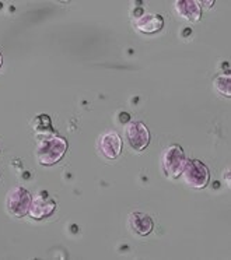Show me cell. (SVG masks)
I'll return each instance as SVG.
<instances>
[{
    "label": "cell",
    "instance_id": "6da1fadb",
    "mask_svg": "<svg viewBox=\"0 0 231 260\" xmlns=\"http://www.w3.org/2000/svg\"><path fill=\"white\" fill-rule=\"evenodd\" d=\"M68 140L59 136H52L44 139L38 143L35 154L41 165H55L65 157L68 151Z\"/></svg>",
    "mask_w": 231,
    "mask_h": 260
},
{
    "label": "cell",
    "instance_id": "7a4b0ae2",
    "mask_svg": "<svg viewBox=\"0 0 231 260\" xmlns=\"http://www.w3.org/2000/svg\"><path fill=\"white\" fill-rule=\"evenodd\" d=\"M186 157L184 148L178 144H172L163 151L161 155V167L164 174L169 178H178L185 168Z\"/></svg>",
    "mask_w": 231,
    "mask_h": 260
},
{
    "label": "cell",
    "instance_id": "3957f363",
    "mask_svg": "<svg viewBox=\"0 0 231 260\" xmlns=\"http://www.w3.org/2000/svg\"><path fill=\"white\" fill-rule=\"evenodd\" d=\"M31 200H33V196L25 187H13L12 190H9L6 196L7 213L16 218H21L25 214H28Z\"/></svg>",
    "mask_w": 231,
    "mask_h": 260
},
{
    "label": "cell",
    "instance_id": "277c9868",
    "mask_svg": "<svg viewBox=\"0 0 231 260\" xmlns=\"http://www.w3.org/2000/svg\"><path fill=\"white\" fill-rule=\"evenodd\" d=\"M184 181L188 186L193 189H203L208 186L210 181V172L208 167L199 159H189L186 161L185 168L182 171Z\"/></svg>",
    "mask_w": 231,
    "mask_h": 260
},
{
    "label": "cell",
    "instance_id": "5b68a950",
    "mask_svg": "<svg viewBox=\"0 0 231 260\" xmlns=\"http://www.w3.org/2000/svg\"><path fill=\"white\" fill-rule=\"evenodd\" d=\"M56 202L46 192H40L31 200L28 214L34 220H44L51 217L56 211Z\"/></svg>",
    "mask_w": 231,
    "mask_h": 260
},
{
    "label": "cell",
    "instance_id": "8992f818",
    "mask_svg": "<svg viewBox=\"0 0 231 260\" xmlns=\"http://www.w3.org/2000/svg\"><path fill=\"white\" fill-rule=\"evenodd\" d=\"M126 139L129 146L136 151H143L150 143V132L141 122H132L126 127Z\"/></svg>",
    "mask_w": 231,
    "mask_h": 260
},
{
    "label": "cell",
    "instance_id": "52a82bcc",
    "mask_svg": "<svg viewBox=\"0 0 231 260\" xmlns=\"http://www.w3.org/2000/svg\"><path fill=\"white\" fill-rule=\"evenodd\" d=\"M122 139L117 132H107L98 140V147L102 155L108 159H113L122 153Z\"/></svg>",
    "mask_w": 231,
    "mask_h": 260
},
{
    "label": "cell",
    "instance_id": "ba28073f",
    "mask_svg": "<svg viewBox=\"0 0 231 260\" xmlns=\"http://www.w3.org/2000/svg\"><path fill=\"white\" fill-rule=\"evenodd\" d=\"M175 10L191 23H197L202 18V6L197 0H178L175 2Z\"/></svg>",
    "mask_w": 231,
    "mask_h": 260
},
{
    "label": "cell",
    "instance_id": "9c48e42d",
    "mask_svg": "<svg viewBox=\"0 0 231 260\" xmlns=\"http://www.w3.org/2000/svg\"><path fill=\"white\" fill-rule=\"evenodd\" d=\"M136 28L139 29L143 34H154L161 31L164 27V18L160 14H154V13H146L141 14L136 20Z\"/></svg>",
    "mask_w": 231,
    "mask_h": 260
},
{
    "label": "cell",
    "instance_id": "30bf717a",
    "mask_svg": "<svg viewBox=\"0 0 231 260\" xmlns=\"http://www.w3.org/2000/svg\"><path fill=\"white\" fill-rule=\"evenodd\" d=\"M129 224L132 230L141 237H146L154 228V222L150 215L143 214V213H132L129 215Z\"/></svg>",
    "mask_w": 231,
    "mask_h": 260
},
{
    "label": "cell",
    "instance_id": "8fae6325",
    "mask_svg": "<svg viewBox=\"0 0 231 260\" xmlns=\"http://www.w3.org/2000/svg\"><path fill=\"white\" fill-rule=\"evenodd\" d=\"M214 88L220 92L221 95L224 96H231V76L230 74H221L217 76L213 81Z\"/></svg>",
    "mask_w": 231,
    "mask_h": 260
},
{
    "label": "cell",
    "instance_id": "7c38bea8",
    "mask_svg": "<svg viewBox=\"0 0 231 260\" xmlns=\"http://www.w3.org/2000/svg\"><path fill=\"white\" fill-rule=\"evenodd\" d=\"M119 120H121V122H122V123H125V122H128V120H129V115H128V113H122V115H121V119H119Z\"/></svg>",
    "mask_w": 231,
    "mask_h": 260
},
{
    "label": "cell",
    "instance_id": "4fadbf2b",
    "mask_svg": "<svg viewBox=\"0 0 231 260\" xmlns=\"http://www.w3.org/2000/svg\"><path fill=\"white\" fill-rule=\"evenodd\" d=\"M202 5L203 6H213L214 0H210V2H202ZM202 5H200V6H202Z\"/></svg>",
    "mask_w": 231,
    "mask_h": 260
},
{
    "label": "cell",
    "instance_id": "5bb4252c",
    "mask_svg": "<svg viewBox=\"0 0 231 260\" xmlns=\"http://www.w3.org/2000/svg\"><path fill=\"white\" fill-rule=\"evenodd\" d=\"M2 64H3V57H2V53H0V68H2Z\"/></svg>",
    "mask_w": 231,
    "mask_h": 260
},
{
    "label": "cell",
    "instance_id": "9a60e30c",
    "mask_svg": "<svg viewBox=\"0 0 231 260\" xmlns=\"http://www.w3.org/2000/svg\"><path fill=\"white\" fill-rule=\"evenodd\" d=\"M0 176H2V175H0Z\"/></svg>",
    "mask_w": 231,
    "mask_h": 260
}]
</instances>
